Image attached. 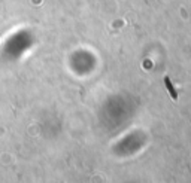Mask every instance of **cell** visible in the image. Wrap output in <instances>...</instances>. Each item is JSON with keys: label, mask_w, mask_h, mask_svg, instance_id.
Instances as JSON below:
<instances>
[{"label": "cell", "mask_w": 191, "mask_h": 183, "mask_svg": "<svg viewBox=\"0 0 191 183\" xmlns=\"http://www.w3.org/2000/svg\"><path fill=\"white\" fill-rule=\"evenodd\" d=\"M166 83H167V88H169V91H170V94H172L173 98H176V92H175V89L172 88V85H170V82H169V79L166 77Z\"/></svg>", "instance_id": "1"}]
</instances>
